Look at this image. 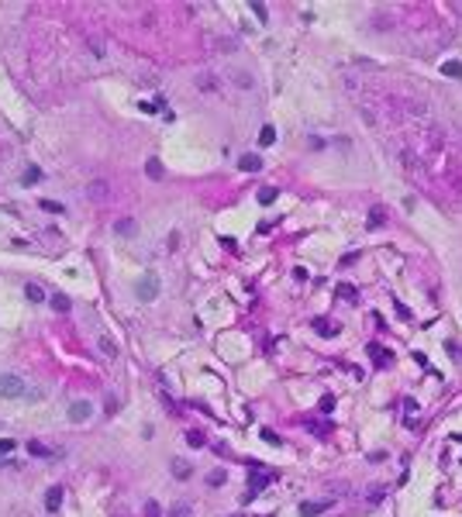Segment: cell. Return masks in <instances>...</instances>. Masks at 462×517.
Masks as SVG:
<instances>
[{
	"label": "cell",
	"instance_id": "obj_1",
	"mask_svg": "<svg viewBox=\"0 0 462 517\" xmlns=\"http://www.w3.org/2000/svg\"><path fill=\"white\" fill-rule=\"evenodd\" d=\"M24 393H28V386H24L21 376H14V372H3V376H0V397H3V400H17V397H24Z\"/></svg>",
	"mask_w": 462,
	"mask_h": 517
},
{
	"label": "cell",
	"instance_id": "obj_2",
	"mask_svg": "<svg viewBox=\"0 0 462 517\" xmlns=\"http://www.w3.org/2000/svg\"><path fill=\"white\" fill-rule=\"evenodd\" d=\"M135 296H138V300H155V296H159V276H155V273H145V276L135 283Z\"/></svg>",
	"mask_w": 462,
	"mask_h": 517
},
{
	"label": "cell",
	"instance_id": "obj_3",
	"mask_svg": "<svg viewBox=\"0 0 462 517\" xmlns=\"http://www.w3.org/2000/svg\"><path fill=\"white\" fill-rule=\"evenodd\" d=\"M442 145H445V128L442 124H428L424 128V148L428 152H438Z\"/></svg>",
	"mask_w": 462,
	"mask_h": 517
},
{
	"label": "cell",
	"instance_id": "obj_4",
	"mask_svg": "<svg viewBox=\"0 0 462 517\" xmlns=\"http://www.w3.org/2000/svg\"><path fill=\"white\" fill-rule=\"evenodd\" d=\"M90 414H93V403L90 400H76L69 410H66V417L73 421V424H83V421H90Z\"/></svg>",
	"mask_w": 462,
	"mask_h": 517
},
{
	"label": "cell",
	"instance_id": "obj_5",
	"mask_svg": "<svg viewBox=\"0 0 462 517\" xmlns=\"http://www.w3.org/2000/svg\"><path fill=\"white\" fill-rule=\"evenodd\" d=\"M86 197H90V200H107V197H111V183H107V179H93V183L86 186Z\"/></svg>",
	"mask_w": 462,
	"mask_h": 517
},
{
	"label": "cell",
	"instance_id": "obj_6",
	"mask_svg": "<svg viewBox=\"0 0 462 517\" xmlns=\"http://www.w3.org/2000/svg\"><path fill=\"white\" fill-rule=\"evenodd\" d=\"M45 507H49L52 514H56V511L62 507V486H52V490L45 493Z\"/></svg>",
	"mask_w": 462,
	"mask_h": 517
},
{
	"label": "cell",
	"instance_id": "obj_7",
	"mask_svg": "<svg viewBox=\"0 0 462 517\" xmlns=\"http://www.w3.org/2000/svg\"><path fill=\"white\" fill-rule=\"evenodd\" d=\"M97 348L107 355V359H117V345H114V338H107V335H100L97 338Z\"/></svg>",
	"mask_w": 462,
	"mask_h": 517
},
{
	"label": "cell",
	"instance_id": "obj_8",
	"mask_svg": "<svg viewBox=\"0 0 462 517\" xmlns=\"http://www.w3.org/2000/svg\"><path fill=\"white\" fill-rule=\"evenodd\" d=\"M238 166H241L245 172H255V169H262V159H259V155H241Z\"/></svg>",
	"mask_w": 462,
	"mask_h": 517
},
{
	"label": "cell",
	"instance_id": "obj_9",
	"mask_svg": "<svg viewBox=\"0 0 462 517\" xmlns=\"http://www.w3.org/2000/svg\"><path fill=\"white\" fill-rule=\"evenodd\" d=\"M331 504L328 500H321V504H300V517H314V514H321V511H328Z\"/></svg>",
	"mask_w": 462,
	"mask_h": 517
},
{
	"label": "cell",
	"instance_id": "obj_10",
	"mask_svg": "<svg viewBox=\"0 0 462 517\" xmlns=\"http://www.w3.org/2000/svg\"><path fill=\"white\" fill-rule=\"evenodd\" d=\"M400 162H404V169H410V172H417V155L410 152V148L404 145L400 148Z\"/></svg>",
	"mask_w": 462,
	"mask_h": 517
},
{
	"label": "cell",
	"instance_id": "obj_11",
	"mask_svg": "<svg viewBox=\"0 0 462 517\" xmlns=\"http://www.w3.org/2000/svg\"><path fill=\"white\" fill-rule=\"evenodd\" d=\"M24 296H28V300H35V303H42V300H49V296H45V290H42L38 283H28V287H24Z\"/></svg>",
	"mask_w": 462,
	"mask_h": 517
},
{
	"label": "cell",
	"instance_id": "obj_12",
	"mask_svg": "<svg viewBox=\"0 0 462 517\" xmlns=\"http://www.w3.org/2000/svg\"><path fill=\"white\" fill-rule=\"evenodd\" d=\"M114 228H117V234H124V238H131V234L138 231V224L131 221V218H124V221H117V224H114Z\"/></svg>",
	"mask_w": 462,
	"mask_h": 517
},
{
	"label": "cell",
	"instance_id": "obj_13",
	"mask_svg": "<svg viewBox=\"0 0 462 517\" xmlns=\"http://www.w3.org/2000/svg\"><path fill=\"white\" fill-rule=\"evenodd\" d=\"M145 172H149L152 179H162V172H166V169H162V162H159V159H149V162H145Z\"/></svg>",
	"mask_w": 462,
	"mask_h": 517
},
{
	"label": "cell",
	"instance_id": "obj_14",
	"mask_svg": "<svg viewBox=\"0 0 462 517\" xmlns=\"http://www.w3.org/2000/svg\"><path fill=\"white\" fill-rule=\"evenodd\" d=\"M49 303H52V310H56V314H66V310H69V296H52V300H49Z\"/></svg>",
	"mask_w": 462,
	"mask_h": 517
},
{
	"label": "cell",
	"instance_id": "obj_15",
	"mask_svg": "<svg viewBox=\"0 0 462 517\" xmlns=\"http://www.w3.org/2000/svg\"><path fill=\"white\" fill-rule=\"evenodd\" d=\"M380 224H386V211L383 207H373L369 211V228H380Z\"/></svg>",
	"mask_w": 462,
	"mask_h": 517
},
{
	"label": "cell",
	"instance_id": "obj_16",
	"mask_svg": "<svg viewBox=\"0 0 462 517\" xmlns=\"http://www.w3.org/2000/svg\"><path fill=\"white\" fill-rule=\"evenodd\" d=\"M173 472H176V479H190V472H193V469H190L186 462H179V459H176V462H173Z\"/></svg>",
	"mask_w": 462,
	"mask_h": 517
},
{
	"label": "cell",
	"instance_id": "obj_17",
	"mask_svg": "<svg viewBox=\"0 0 462 517\" xmlns=\"http://www.w3.org/2000/svg\"><path fill=\"white\" fill-rule=\"evenodd\" d=\"M407 114H414V117H428V104H417V100H410V104H407Z\"/></svg>",
	"mask_w": 462,
	"mask_h": 517
},
{
	"label": "cell",
	"instance_id": "obj_18",
	"mask_svg": "<svg viewBox=\"0 0 462 517\" xmlns=\"http://www.w3.org/2000/svg\"><path fill=\"white\" fill-rule=\"evenodd\" d=\"M38 179H42V169H38V166H31V169L21 176V183H24V186H31V183H38Z\"/></svg>",
	"mask_w": 462,
	"mask_h": 517
},
{
	"label": "cell",
	"instance_id": "obj_19",
	"mask_svg": "<svg viewBox=\"0 0 462 517\" xmlns=\"http://www.w3.org/2000/svg\"><path fill=\"white\" fill-rule=\"evenodd\" d=\"M225 479H228V472H225V469H214V472L207 476V483H211V486H225Z\"/></svg>",
	"mask_w": 462,
	"mask_h": 517
},
{
	"label": "cell",
	"instance_id": "obj_20",
	"mask_svg": "<svg viewBox=\"0 0 462 517\" xmlns=\"http://www.w3.org/2000/svg\"><path fill=\"white\" fill-rule=\"evenodd\" d=\"M169 517H190V504H173V507H169Z\"/></svg>",
	"mask_w": 462,
	"mask_h": 517
},
{
	"label": "cell",
	"instance_id": "obj_21",
	"mask_svg": "<svg viewBox=\"0 0 462 517\" xmlns=\"http://www.w3.org/2000/svg\"><path fill=\"white\" fill-rule=\"evenodd\" d=\"M38 207H45V211H52V214H66V207L56 204V200H38Z\"/></svg>",
	"mask_w": 462,
	"mask_h": 517
},
{
	"label": "cell",
	"instance_id": "obj_22",
	"mask_svg": "<svg viewBox=\"0 0 462 517\" xmlns=\"http://www.w3.org/2000/svg\"><path fill=\"white\" fill-rule=\"evenodd\" d=\"M273 200H276V190H273V186L259 193V204H262V207H266V204H273Z\"/></svg>",
	"mask_w": 462,
	"mask_h": 517
},
{
	"label": "cell",
	"instance_id": "obj_23",
	"mask_svg": "<svg viewBox=\"0 0 462 517\" xmlns=\"http://www.w3.org/2000/svg\"><path fill=\"white\" fill-rule=\"evenodd\" d=\"M338 296H342V300H348V303H352V300H355V290H352V287H348V283H345V287H338Z\"/></svg>",
	"mask_w": 462,
	"mask_h": 517
},
{
	"label": "cell",
	"instance_id": "obj_24",
	"mask_svg": "<svg viewBox=\"0 0 462 517\" xmlns=\"http://www.w3.org/2000/svg\"><path fill=\"white\" fill-rule=\"evenodd\" d=\"M104 410H107V414H114V410H117V397H114V393H107V400H104Z\"/></svg>",
	"mask_w": 462,
	"mask_h": 517
},
{
	"label": "cell",
	"instance_id": "obj_25",
	"mask_svg": "<svg viewBox=\"0 0 462 517\" xmlns=\"http://www.w3.org/2000/svg\"><path fill=\"white\" fill-rule=\"evenodd\" d=\"M186 442L193 445V448H200V445H204V435H200V431H190V435H186Z\"/></svg>",
	"mask_w": 462,
	"mask_h": 517
},
{
	"label": "cell",
	"instance_id": "obj_26",
	"mask_svg": "<svg viewBox=\"0 0 462 517\" xmlns=\"http://www.w3.org/2000/svg\"><path fill=\"white\" fill-rule=\"evenodd\" d=\"M14 452V438H0V455H10Z\"/></svg>",
	"mask_w": 462,
	"mask_h": 517
},
{
	"label": "cell",
	"instance_id": "obj_27",
	"mask_svg": "<svg viewBox=\"0 0 462 517\" xmlns=\"http://www.w3.org/2000/svg\"><path fill=\"white\" fill-rule=\"evenodd\" d=\"M276 142V131L273 128H262V145H273Z\"/></svg>",
	"mask_w": 462,
	"mask_h": 517
},
{
	"label": "cell",
	"instance_id": "obj_28",
	"mask_svg": "<svg viewBox=\"0 0 462 517\" xmlns=\"http://www.w3.org/2000/svg\"><path fill=\"white\" fill-rule=\"evenodd\" d=\"M317 331H321V335H324V338H331V335H335V328H331V324H328V321H317Z\"/></svg>",
	"mask_w": 462,
	"mask_h": 517
},
{
	"label": "cell",
	"instance_id": "obj_29",
	"mask_svg": "<svg viewBox=\"0 0 462 517\" xmlns=\"http://www.w3.org/2000/svg\"><path fill=\"white\" fill-rule=\"evenodd\" d=\"M445 76H456V79H459V76H462V66H459V62H449V66H445Z\"/></svg>",
	"mask_w": 462,
	"mask_h": 517
},
{
	"label": "cell",
	"instance_id": "obj_30",
	"mask_svg": "<svg viewBox=\"0 0 462 517\" xmlns=\"http://www.w3.org/2000/svg\"><path fill=\"white\" fill-rule=\"evenodd\" d=\"M28 452H31V455H49V448H42L38 442H28Z\"/></svg>",
	"mask_w": 462,
	"mask_h": 517
},
{
	"label": "cell",
	"instance_id": "obj_31",
	"mask_svg": "<svg viewBox=\"0 0 462 517\" xmlns=\"http://www.w3.org/2000/svg\"><path fill=\"white\" fill-rule=\"evenodd\" d=\"M449 355H452L456 362H462V348H459V345H456V342H449Z\"/></svg>",
	"mask_w": 462,
	"mask_h": 517
},
{
	"label": "cell",
	"instance_id": "obj_32",
	"mask_svg": "<svg viewBox=\"0 0 462 517\" xmlns=\"http://www.w3.org/2000/svg\"><path fill=\"white\" fill-rule=\"evenodd\" d=\"M145 517H159V504H155V500L145 504Z\"/></svg>",
	"mask_w": 462,
	"mask_h": 517
},
{
	"label": "cell",
	"instance_id": "obj_33",
	"mask_svg": "<svg viewBox=\"0 0 462 517\" xmlns=\"http://www.w3.org/2000/svg\"><path fill=\"white\" fill-rule=\"evenodd\" d=\"M252 10H255V17H259V21H266V7H262V3H252Z\"/></svg>",
	"mask_w": 462,
	"mask_h": 517
},
{
	"label": "cell",
	"instance_id": "obj_34",
	"mask_svg": "<svg viewBox=\"0 0 462 517\" xmlns=\"http://www.w3.org/2000/svg\"><path fill=\"white\" fill-rule=\"evenodd\" d=\"M262 438H266V442H269V445H280V438H276V435H273V431H269V428H266V431H262Z\"/></svg>",
	"mask_w": 462,
	"mask_h": 517
}]
</instances>
